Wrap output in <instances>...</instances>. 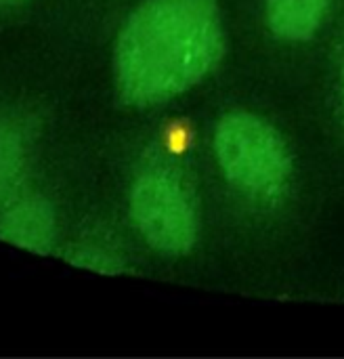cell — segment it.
Wrapping results in <instances>:
<instances>
[{
	"instance_id": "cell-3",
	"label": "cell",
	"mask_w": 344,
	"mask_h": 359,
	"mask_svg": "<svg viewBox=\"0 0 344 359\" xmlns=\"http://www.w3.org/2000/svg\"><path fill=\"white\" fill-rule=\"evenodd\" d=\"M130 217L143 240L158 252L187 255L200 233L195 198L170 166H147L130 187Z\"/></svg>"
},
{
	"instance_id": "cell-8",
	"label": "cell",
	"mask_w": 344,
	"mask_h": 359,
	"mask_svg": "<svg viewBox=\"0 0 344 359\" xmlns=\"http://www.w3.org/2000/svg\"><path fill=\"white\" fill-rule=\"evenodd\" d=\"M19 2H25V0H0V4H19Z\"/></svg>"
},
{
	"instance_id": "cell-4",
	"label": "cell",
	"mask_w": 344,
	"mask_h": 359,
	"mask_svg": "<svg viewBox=\"0 0 344 359\" xmlns=\"http://www.w3.org/2000/svg\"><path fill=\"white\" fill-rule=\"evenodd\" d=\"M0 240L46 255L57 240L55 206L40 194L15 196L0 208Z\"/></svg>"
},
{
	"instance_id": "cell-7",
	"label": "cell",
	"mask_w": 344,
	"mask_h": 359,
	"mask_svg": "<svg viewBox=\"0 0 344 359\" xmlns=\"http://www.w3.org/2000/svg\"><path fill=\"white\" fill-rule=\"evenodd\" d=\"M71 263L80 265V267H86V269H92V271H101V273H116L120 271V265H118V259L113 255H109L105 248H99V246H90V244H82L78 246L69 259Z\"/></svg>"
},
{
	"instance_id": "cell-9",
	"label": "cell",
	"mask_w": 344,
	"mask_h": 359,
	"mask_svg": "<svg viewBox=\"0 0 344 359\" xmlns=\"http://www.w3.org/2000/svg\"><path fill=\"white\" fill-rule=\"evenodd\" d=\"M343 95H344V74H343Z\"/></svg>"
},
{
	"instance_id": "cell-5",
	"label": "cell",
	"mask_w": 344,
	"mask_h": 359,
	"mask_svg": "<svg viewBox=\"0 0 344 359\" xmlns=\"http://www.w3.org/2000/svg\"><path fill=\"white\" fill-rule=\"evenodd\" d=\"M32 151L29 122L11 109H0V208L17 196Z\"/></svg>"
},
{
	"instance_id": "cell-1",
	"label": "cell",
	"mask_w": 344,
	"mask_h": 359,
	"mask_svg": "<svg viewBox=\"0 0 344 359\" xmlns=\"http://www.w3.org/2000/svg\"><path fill=\"white\" fill-rule=\"evenodd\" d=\"M221 55L219 0H145L116 40L118 95L137 107L166 103L195 86Z\"/></svg>"
},
{
	"instance_id": "cell-2",
	"label": "cell",
	"mask_w": 344,
	"mask_h": 359,
	"mask_svg": "<svg viewBox=\"0 0 344 359\" xmlns=\"http://www.w3.org/2000/svg\"><path fill=\"white\" fill-rule=\"evenodd\" d=\"M214 151L229 183L254 196H275L292 175L284 139L271 124L252 114L225 116L214 133Z\"/></svg>"
},
{
	"instance_id": "cell-6",
	"label": "cell",
	"mask_w": 344,
	"mask_h": 359,
	"mask_svg": "<svg viewBox=\"0 0 344 359\" xmlns=\"http://www.w3.org/2000/svg\"><path fill=\"white\" fill-rule=\"evenodd\" d=\"M330 0H267L271 29L286 40H307L322 25Z\"/></svg>"
}]
</instances>
